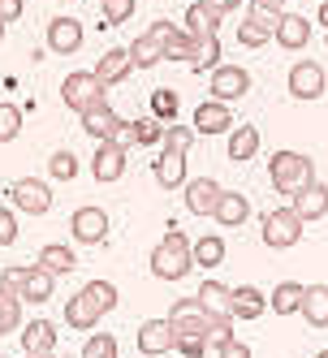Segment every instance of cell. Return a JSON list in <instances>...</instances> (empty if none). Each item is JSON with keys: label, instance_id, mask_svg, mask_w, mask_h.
<instances>
[{"label": "cell", "instance_id": "cell-48", "mask_svg": "<svg viewBox=\"0 0 328 358\" xmlns=\"http://www.w3.org/2000/svg\"><path fill=\"white\" fill-rule=\"evenodd\" d=\"M224 341H234V320H220V324L208 332V345H212V350H220Z\"/></svg>", "mask_w": 328, "mask_h": 358}, {"label": "cell", "instance_id": "cell-54", "mask_svg": "<svg viewBox=\"0 0 328 358\" xmlns=\"http://www.w3.org/2000/svg\"><path fill=\"white\" fill-rule=\"evenodd\" d=\"M315 22H320V27L328 31V0H324V5H320V13H315Z\"/></svg>", "mask_w": 328, "mask_h": 358}, {"label": "cell", "instance_id": "cell-19", "mask_svg": "<svg viewBox=\"0 0 328 358\" xmlns=\"http://www.w3.org/2000/svg\"><path fill=\"white\" fill-rule=\"evenodd\" d=\"M268 311V294L255 285H238L229 289V320H259Z\"/></svg>", "mask_w": 328, "mask_h": 358}, {"label": "cell", "instance_id": "cell-20", "mask_svg": "<svg viewBox=\"0 0 328 358\" xmlns=\"http://www.w3.org/2000/svg\"><path fill=\"white\" fill-rule=\"evenodd\" d=\"M91 173H95V182H121L125 177V151L117 143H99L95 156H91Z\"/></svg>", "mask_w": 328, "mask_h": 358}, {"label": "cell", "instance_id": "cell-57", "mask_svg": "<svg viewBox=\"0 0 328 358\" xmlns=\"http://www.w3.org/2000/svg\"><path fill=\"white\" fill-rule=\"evenodd\" d=\"M0 39H5V27H0Z\"/></svg>", "mask_w": 328, "mask_h": 358}, {"label": "cell", "instance_id": "cell-4", "mask_svg": "<svg viewBox=\"0 0 328 358\" xmlns=\"http://www.w3.org/2000/svg\"><path fill=\"white\" fill-rule=\"evenodd\" d=\"M169 324H173V332L178 337H199V341H208V332L220 324V320H229V315H216V311H208L199 298H178L173 302V311L164 315Z\"/></svg>", "mask_w": 328, "mask_h": 358}, {"label": "cell", "instance_id": "cell-45", "mask_svg": "<svg viewBox=\"0 0 328 358\" xmlns=\"http://www.w3.org/2000/svg\"><path fill=\"white\" fill-rule=\"evenodd\" d=\"M17 242V216L9 208H0V246H13Z\"/></svg>", "mask_w": 328, "mask_h": 358}, {"label": "cell", "instance_id": "cell-55", "mask_svg": "<svg viewBox=\"0 0 328 358\" xmlns=\"http://www.w3.org/2000/svg\"><path fill=\"white\" fill-rule=\"evenodd\" d=\"M27 358H57V354H27Z\"/></svg>", "mask_w": 328, "mask_h": 358}, {"label": "cell", "instance_id": "cell-35", "mask_svg": "<svg viewBox=\"0 0 328 358\" xmlns=\"http://www.w3.org/2000/svg\"><path fill=\"white\" fill-rule=\"evenodd\" d=\"M17 324H22V298H17L13 289L0 285V337H5V332H13Z\"/></svg>", "mask_w": 328, "mask_h": 358}, {"label": "cell", "instance_id": "cell-2", "mask_svg": "<svg viewBox=\"0 0 328 358\" xmlns=\"http://www.w3.org/2000/svg\"><path fill=\"white\" fill-rule=\"evenodd\" d=\"M151 276H160V280H186L194 259H190V238L182 234L178 224L169 229V234L156 242V250H151Z\"/></svg>", "mask_w": 328, "mask_h": 358}, {"label": "cell", "instance_id": "cell-8", "mask_svg": "<svg viewBox=\"0 0 328 358\" xmlns=\"http://www.w3.org/2000/svg\"><path fill=\"white\" fill-rule=\"evenodd\" d=\"M69 234H73V242H83V246H99L108 238V216H104V208H95V203H87V208H78L69 216Z\"/></svg>", "mask_w": 328, "mask_h": 358}, {"label": "cell", "instance_id": "cell-50", "mask_svg": "<svg viewBox=\"0 0 328 358\" xmlns=\"http://www.w3.org/2000/svg\"><path fill=\"white\" fill-rule=\"evenodd\" d=\"M216 358H250V345L234 337V341H224V345L216 350Z\"/></svg>", "mask_w": 328, "mask_h": 358}, {"label": "cell", "instance_id": "cell-41", "mask_svg": "<svg viewBox=\"0 0 328 358\" xmlns=\"http://www.w3.org/2000/svg\"><path fill=\"white\" fill-rule=\"evenodd\" d=\"M164 130H169V125H160L156 117L138 121V147H156V143H164Z\"/></svg>", "mask_w": 328, "mask_h": 358}, {"label": "cell", "instance_id": "cell-47", "mask_svg": "<svg viewBox=\"0 0 328 358\" xmlns=\"http://www.w3.org/2000/svg\"><path fill=\"white\" fill-rule=\"evenodd\" d=\"M173 350H178L182 358H204V354H208V341H199V337H178V341H173Z\"/></svg>", "mask_w": 328, "mask_h": 358}, {"label": "cell", "instance_id": "cell-15", "mask_svg": "<svg viewBox=\"0 0 328 358\" xmlns=\"http://www.w3.org/2000/svg\"><path fill=\"white\" fill-rule=\"evenodd\" d=\"M272 39L281 43L285 52H302V48L311 43V17H302V13H281V17H276Z\"/></svg>", "mask_w": 328, "mask_h": 358}, {"label": "cell", "instance_id": "cell-11", "mask_svg": "<svg viewBox=\"0 0 328 358\" xmlns=\"http://www.w3.org/2000/svg\"><path fill=\"white\" fill-rule=\"evenodd\" d=\"M99 320H104V306H99V298H95L87 285L65 302V324H69L73 332H91Z\"/></svg>", "mask_w": 328, "mask_h": 358}, {"label": "cell", "instance_id": "cell-46", "mask_svg": "<svg viewBox=\"0 0 328 358\" xmlns=\"http://www.w3.org/2000/svg\"><path fill=\"white\" fill-rule=\"evenodd\" d=\"M87 289L99 298V306H104V311H113V306H117V285H108V280H91Z\"/></svg>", "mask_w": 328, "mask_h": 358}, {"label": "cell", "instance_id": "cell-52", "mask_svg": "<svg viewBox=\"0 0 328 358\" xmlns=\"http://www.w3.org/2000/svg\"><path fill=\"white\" fill-rule=\"evenodd\" d=\"M208 5L224 17V13H238V9H242V0H208Z\"/></svg>", "mask_w": 328, "mask_h": 358}, {"label": "cell", "instance_id": "cell-17", "mask_svg": "<svg viewBox=\"0 0 328 358\" xmlns=\"http://www.w3.org/2000/svg\"><path fill=\"white\" fill-rule=\"evenodd\" d=\"M48 48H52L57 57H73L83 48V22L73 17H52L48 22Z\"/></svg>", "mask_w": 328, "mask_h": 358}, {"label": "cell", "instance_id": "cell-10", "mask_svg": "<svg viewBox=\"0 0 328 358\" xmlns=\"http://www.w3.org/2000/svg\"><path fill=\"white\" fill-rule=\"evenodd\" d=\"M272 31H276V13H264L255 0H250V9L238 22V43L242 48H264L272 39Z\"/></svg>", "mask_w": 328, "mask_h": 358}, {"label": "cell", "instance_id": "cell-1", "mask_svg": "<svg viewBox=\"0 0 328 358\" xmlns=\"http://www.w3.org/2000/svg\"><path fill=\"white\" fill-rule=\"evenodd\" d=\"M190 143H194V130L190 125H169L164 130V151L156 160V182L164 190H178L186 186V156H190Z\"/></svg>", "mask_w": 328, "mask_h": 358}, {"label": "cell", "instance_id": "cell-16", "mask_svg": "<svg viewBox=\"0 0 328 358\" xmlns=\"http://www.w3.org/2000/svg\"><path fill=\"white\" fill-rule=\"evenodd\" d=\"M290 208H294V216H298L302 224L324 220V216H328V186H324V182H311L307 190H298V194L290 199Z\"/></svg>", "mask_w": 328, "mask_h": 358}, {"label": "cell", "instance_id": "cell-32", "mask_svg": "<svg viewBox=\"0 0 328 358\" xmlns=\"http://www.w3.org/2000/svg\"><path fill=\"white\" fill-rule=\"evenodd\" d=\"M125 52H130V65H134V69H151V65L164 61V48L151 39V35H138L130 48H125Z\"/></svg>", "mask_w": 328, "mask_h": 358}, {"label": "cell", "instance_id": "cell-43", "mask_svg": "<svg viewBox=\"0 0 328 358\" xmlns=\"http://www.w3.org/2000/svg\"><path fill=\"white\" fill-rule=\"evenodd\" d=\"M108 143H117L121 151L138 147V121H117V130H113V138H108Z\"/></svg>", "mask_w": 328, "mask_h": 358}, {"label": "cell", "instance_id": "cell-7", "mask_svg": "<svg viewBox=\"0 0 328 358\" xmlns=\"http://www.w3.org/2000/svg\"><path fill=\"white\" fill-rule=\"evenodd\" d=\"M9 199H13V208L27 212V216H48L52 212V190L43 182H35V177H17L9 186Z\"/></svg>", "mask_w": 328, "mask_h": 358}, {"label": "cell", "instance_id": "cell-49", "mask_svg": "<svg viewBox=\"0 0 328 358\" xmlns=\"http://www.w3.org/2000/svg\"><path fill=\"white\" fill-rule=\"evenodd\" d=\"M22 9H27V0H0V27L17 22V17H22Z\"/></svg>", "mask_w": 328, "mask_h": 358}, {"label": "cell", "instance_id": "cell-6", "mask_svg": "<svg viewBox=\"0 0 328 358\" xmlns=\"http://www.w3.org/2000/svg\"><path fill=\"white\" fill-rule=\"evenodd\" d=\"M61 99H65V108H73V113H87V108H95V104H104V87H99V78L95 73H69V78L61 83Z\"/></svg>", "mask_w": 328, "mask_h": 358}, {"label": "cell", "instance_id": "cell-39", "mask_svg": "<svg viewBox=\"0 0 328 358\" xmlns=\"http://www.w3.org/2000/svg\"><path fill=\"white\" fill-rule=\"evenodd\" d=\"M22 134V108L17 104H0V143H13Z\"/></svg>", "mask_w": 328, "mask_h": 358}, {"label": "cell", "instance_id": "cell-9", "mask_svg": "<svg viewBox=\"0 0 328 358\" xmlns=\"http://www.w3.org/2000/svg\"><path fill=\"white\" fill-rule=\"evenodd\" d=\"M208 91H212V99H220V104H234V99H242L250 91V73L242 65H216Z\"/></svg>", "mask_w": 328, "mask_h": 358}, {"label": "cell", "instance_id": "cell-58", "mask_svg": "<svg viewBox=\"0 0 328 358\" xmlns=\"http://www.w3.org/2000/svg\"><path fill=\"white\" fill-rule=\"evenodd\" d=\"M324 39H328V31H324Z\"/></svg>", "mask_w": 328, "mask_h": 358}, {"label": "cell", "instance_id": "cell-12", "mask_svg": "<svg viewBox=\"0 0 328 358\" xmlns=\"http://www.w3.org/2000/svg\"><path fill=\"white\" fill-rule=\"evenodd\" d=\"M324 87H328L324 65H315V61H298V65L290 69V95H294V99H320Z\"/></svg>", "mask_w": 328, "mask_h": 358}, {"label": "cell", "instance_id": "cell-30", "mask_svg": "<svg viewBox=\"0 0 328 358\" xmlns=\"http://www.w3.org/2000/svg\"><path fill=\"white\" fill-rule=\"evenodd\" d=\"M190 259H194V268H220L224 264V238L204 234L199 242H190Z\"/></svg>", "mask_w": 328, "mask_h": 358}, {"label": "cell", "instance_id": "cell-33", "mask_svg": "<svg viewBox=\"0 0 328 358\" xmlns=\"http://www.w3.org/2000/svg\"><path fill=\"white\" fill-rule=\"evenodd\" d=\"M151 117L160 125H178V91H169V87L151 91Z\"/></svg>", "mask_w": 328, "mask_h": 358}, {"label": "cell", "instance_id": "cell-18", "mask_svg": "<svg viewBox=\"0 0 328 358\" xmlns=\"http://www.w3.org/2000/svg\"><path fill=\"white\" fill-rule=\"evenodd\" d=\"M130 69H134V65H130V52H125V48H108V52L95 61V69H91V73L99 78V87L108 91V87H117V83L130 78Z\"/></svg>", "mask_w": 328, "mask_h": 358}, {"label": "cell", "instance_id": "cell-37", "mask_svg": "<svg viewBox=\"0 0 328 358\" xmlns=\"http://www.w3.org/2000/svg\"><path fill=\"white\" fill-rule=\"evenodd\" d=\"M83 358H117V337L113 332H91V341L83 345Z\"/></svg>", "mask_w": 328, "mask_h": 358}, {"label": "cell", "instance_id": "cell-44", "mask_svg": "<svg viewBox=\"0 0 328 358\" xmlns=\"http://www.w3.org/2000/svg\"><path fill=\"white\" fill-rule=\"evenodd\" d=\"M143 35H151V39H156L160 48H169V43H173V39H178L182 31H178V27H173V22H151V27H147Z\"/></svg>", "mask_w": 328, "mask_h": 358}, {"label": "cell", "instance_id": "cell-36", "mask_svg": "<svg viewBox=\"0 0 328 358\" xmlns=\"http://www.w3.org/2000/svg\"><path fill=\"white\" fill-rule=\"evenodd\" d=\"M190 39H194V35H190ZM216 61H220V39H216V35H199V39H194V61H190V65H194V69H208V65L216 69Z\"/></svg>", "mask_w": 328, "mask_h": 358}, {"label": "cell", "instance_id": "cell-13", "mask_svg": "<svg viewBox=\"0 0 328 358\" xmlns=\"http://www.w3.org/2000/svg\"><path fill=\"white\" fill-rule=\"evenodd\" d=\"M234 113H229V104H220V99H204V104L194 108V121H190V130L194 134H224V130H234Z\"/></svg>", "mask_w": 328, "mask_h": 358}, {"label": "cell", "instance_id": "cell-40", "mask_svg": "<svg viewBox=\"0 0 328 358\" xmlns=\"http://www.w3.org/2000/svg\"><path fill=\"white\" fill-rule=\"evenodd\" d=\"M48 169H52V177H61V182H73V177H78V156H73V151H57V156L48 160Z\"/></svg>", "mask_w": 328, "mask_h": 358}, {"label": "cell", "instance_id": "cell-29", "mask_svg": "<svg viewBox=\"0 0 328 358\" xmlns=\"http://www.w3.org/2000/svg\"><path fill=\"white\" fill-rule=\"evenodd\" d=\"M216 27H220V13L208 5V0H194V5L186 9V35H216Z\"/></svg>", "mask_w": 328, "mask_h": 358}, {"label": "cell", "instance_id": "cell-27", "mask_svg": "<svg viewBox=\"0 0 328 358\" xmlns=\"http://www.w3.org/2000/svg\"><path fill=\"white\" fill-rule=\"evenodd\" d=\"M259 130L255 125H234L229 130V160L234 164H246V160H255V151H259Z\"/></svg>", "mask_w": 328, "mask_h": 358}, {"label": "cell", "instance_id": "cell-53", "mask_svg": "<svg viewBox=\"0 0 328 358\" xmlns=\"http://www.w3.org/2000/svg\"><path fill=\"white\" fill-rule=\"evenodd\" d=\"M255 5H259L264 13H276V17H281V13H285V5H290V0H255Z\"/></svg>", "mask_w": 328, "mask_h": 358}, {"label": "cell", "instance_id": "cell-51", "mask_svg": "<svg viewBox=\"0 0 328 358\" xmlns=\"http://www.w3.org/2000/svg\"><path fill=\"white\" fill-rule=\"evenodd\" d=\"M22 280H27V268H5V272H0V285H5V289H22Z\"/></svg>", "mask_w": 328, "mask_h": 358}, {"label": "cell", "instance_id": "cell-38", "mask_svg": "<svg viewBox=\"0 0 328 358\" xmlns=\"http://www.w3.org/2000/svg\"><path fill=\"white\" fill-rule=\"evenodd\" d=\"M99 9H104V22H99V27H121V22H130L134 0H99Z\"/></svg>", "mask_w": 328, "mask_h": 358}, {"label": "cell", "instance_id": "cell-26", "mask_svg": "<svg viewBox=\"0 0 328 358\" xmlns=\"http://www.w3.org/2000/svg\"><path fill=\"white\" fill-rule=\"evenodd\" d=\"M117 121H121V117L108 108V99H104V104H95V108H87V113H83V130H87L95 143H108V138H113V130H117Z\"/></svg>", "mask_w": 328, "mask_h": 358}, {"label": "cell", "instance_id": "cell-56", "mask_svg": "<svg viewBox=\"0 0 328 358\" xmlns=\"http://www.w3.org/2000/svg\"><path fill=\"white\" fill-rule=\"evenodd\" d=\"M315 358H328V350H320V354H315Z\"/></svg>", "mask_w": 328, "mask_h": 358}, {"label": "cell", "instance_id": "cell-14", "mask_svg": "<svg viewBox=\"0 0 328 358\" xmlns=\"http://www.w3.org/2000/svg\"><path fill=\"white\" fill-rule=\"evenodd\" d=\"M173 341H178V332H173L169 320H143V324H138V354L164 358V354L173 350Z\"/></svg>", "mask_w": 328, "mask_h": 358}, {"label": "cell", "instance_id": "cell-5", "mask_svg": "<svg viewBox=\"0 0 328 358\" xmlns=\"http://www.w3.org/2000/svg\"><path fill=\"white\" fill-rule=\"evenodd\" d=\"M302 242V220L294 216V208H276L264 216V246L268 250H290Z\"/></svg>", "mask_w": 328, "mask_h": 358}, {"label": "cell", "instance_id": "cell-3", "mask_svg": "<svg viewBox=\"0 0 328 358\" xmlns=\"http://www.w3.org/2000/svg\"><path fill=\"white\" fill-rule=\"evenodd\" d=\"M268 182L276 186V194H298V190H307L311 182H320L315 177V164L302 156V151H276V156L268 160Z\"/></svg>", "mask_w": 328, "mask_h": 358}, {"label": "cell", "instance_id": "cell-24", "mask_svg": "<svg viewBox=\"0 0 328 358\" xmlns=\"http://www.w3.org/2000/svg\"><path fill=\"white\" fill-rule=\"evenodd\" d=\"M22 350L27 354H52L57 350V324L52 320H31L22 332Z\"/></svg>", "mask_w": 328, "mask_h": 358}, {"label": "cell", "instance_id": "cell-25", "mask_svg": "<svg viewBox=\"0 0 328 358\" xmlns=\"http://www.w3.org/2000/svg\"><path fill=\"white\" fill-rule=\"evenodd\" d=\"M298 315L307 320L311 328H328V285H307V289H302Z\"/></svg>", "mask_w": 328, "mask_h": 358}, {"label": "cell", "instance_id": "cell-31", "mask_svg": "<svg viewBox=\"0 0 328 358\" xmlns=\"http://www.w3.org/2000/svg\"><path fill=\"white\" fill-rule=\"evenodd\" d=\"M302 289L307 285H298V280H281L272 294H268V306L276 315H298V306H302Z\"/></svg>", "mask_w": 328, "mask_h": 358}, {"label": "cell", "instance_id": "cell-22", "mask_svg": "<svg viewBox=\"0 0 328 358\" xmlns=\"http://www.w3.org/2000/svg\"><path fill=\"white\" fill-rule=\"evenodd\" d=\"M246 216H250L246 194H242V190H220V203H216L212 220L224 224V229H238V224H246Z\"/></svg>", "mask_w": 328, "mask_h": 358}, {"label": "cell", "instance_id": "cell-23", "mask_svg": "<svg viewBox=\"0 0 328 358\" xmlns=\"http://www.w3.org/2000/svg\"><path fill=\"white\" fill-rule=\"evenodd\" d=\"M35 268H43L48 276H65V272H73V268H78V255H73L65 242H48V246L39 250Z\"/></svg>", "mask_w": 328, "mask_h": 358}, {"label": "cell", "instance_id": "cell-28", "mask_svg": "<svg viewBox=\"0 0 328 358\" xmlns=\"http://www.w3.org/2000/svg\"><path fill=\"white\" fill-rule=\"evenodd\" d=\"M52 289H57V276H48L43 268H27V280H22L17 298L39 306V302H48V298H52Z\"/></svg>", "mask_w": 328, "mask_h": 358}, {"label": "cell", "instance_id": "cell-34", "mask_svg": "<svg viewBox=\"0 0 328 358\" xmlns=\"http://www.w3.org/2000/svg\"><path fill=\"white\" fill-rule=\"evenodd\" d=\"M194 298L204 302L208 311H216V315H229V285H220V280H204Z\"/></svg>", "mask_w": 328, "mask_h": 358}, {"label": "cell", "instance_id": "cell-21", "mask_svg": "<svg viewBox=\"0 0 328 358\" xmlns=\"http://www.w3.org/2000/svg\"><path fill=\"white\" fill-rule=\"evenodd\" d=\"M220 182H212V177H194V182H186V208L194 216H212L216 203H220Z\"/></svg>", "mask_w": 328, "mask_h": 358}, {"label": "cell", "instance_id": "cell-42", "mask_svg": "<svg viewBox=\"0 0 328 358\" xmlns=\"http://www.w3.org/2000/svg\"><path fill=\"white\" fill-rule=\"evenodd\" d=\"M164 61H194V39L182 31L178 39H173V43L164 48Z\"/></svg>", "mask_w": 328, "mask_h": 358}]
</instances>
